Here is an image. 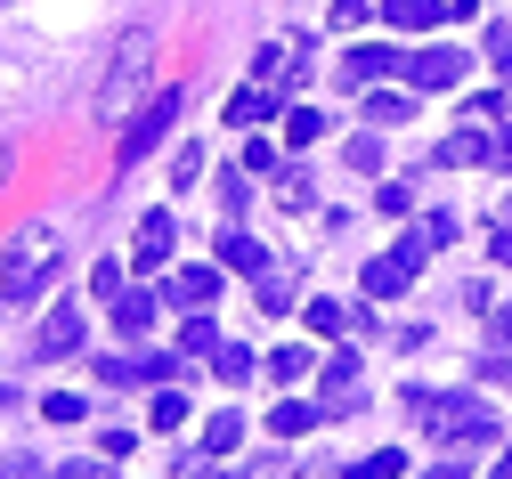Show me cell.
<instances>
[{
	"label": "cell",
	"instance_id": "1",
	"mask_svg": "<svg viewBox=\"0 0 512 479\" xmlns=\"http://www.w3.org/2000/svg\"><path fill=\"white\" fill-rule=\"evenodd\" d=\"M407 423L423 439H439L447 455H480L496 447V415L472 398V390H407Z\"/></svg>",
	"mask_w": 512,
	"mask_h": 479
},
{
	"label": "cell",
	"instance_id": "2",
	"mask_svg": "<svg viewBox=\"0 0 512 479\" xmlns=\"http://www.w3.org/2000/svg\"><path fill=\"white\" fill-rule=\"evenodd\" d=\"M57 252H66V236H57L49 220H33V228H17L9 236V252H0V301H41L49 293V277H57Z\"/></svg>",
	"mask_w": 512,
	"mask_h": 479
},
{
	"label": "cell",
	"instance_id": "3",
	"mask_svg": "<svg viewBox=\"0 0 512 479\" xmlns=\"http://www.w3.org/2000/svg\"><path fill=\"white\" fill-rule=\"evenodd\" d=\"M147 82H155V33H122L106 57V82H98V122H122Z\"/></svg>",
	"mask_w": 512,
	"mask_h": 479
},
{
	"label": "cell",
	"instance_id": "4",
	"mask_svg": "<svg viewBox=\"0 0 512 479\" xmlns=\"http://www.w3.org/2000/svg\"><path fill=\"white\" fill-rule=\"evenodd\" d=\"M179 106H187V90H179V82H171V90H155V98H147V106L131 114V130H122V139H114V163H122V171H131V163H147V155H155V147L171 139Z\"/></svg>",
	"mask_w": 512,
	"mask_h": 479
},
{
	"label": "cell",
	"instance_id": "5",
	"mask_svg": "<svg viewBox=\"0 0 512 479\" xmlns=\"http://www.w3.org/2000/svg\"><path fill=\"white\" fill-rule=\"evenodd\" d=\"M423 260H431V236L423 228H407L382 260H366V301H391V293H407L415 277H423Z\"/></svg>",
	"mask_w": 512,
	"mask_h": 479
},
{
	"label": "cell",
	"instance_id": "6",
	"mask_svg": "<svg viewBox=\"0 0 512 479\" xmlns=\"http://www.w3.org/2000/svg\"><path fill=\"white\" fill-rule=\"evenodd\" d=\"M464 49H447V41H431V49H415V57H399V82L415 90V98H431V90H456L464 82Z\"/></svg>",
	"mask_w": 512,
	"mask_h": 479
},
{
	"label": "cell",
	"instance_id": "7",
	"mask_svg": "<svg viewBox=\"0 0 512 479\" xmlns=\"http://www.w3.org/2000/svg\"><path fill=\"white\" fill-rule=\"evenodd\" d=\"M82 350V301H57L49 325L33 333V358H74Z\"/></svg>",
	"mask_w": 512,
	"mask_h": 479
},
{
	"label": "cell",
	"instance_id": "8",
	"mask_svg": "<svg viewBox=\"0 0 512 479\" xmlns=\"http://www.w3.org/2000/svg\"><path fill=\"white\" fill-rule=\"evenodd\" d=\"M439 171H464V163H496V139H488V122H456V139H439L431 155Z\"/></svg>",
	"mask_w": 512,
	"mask_h": 479
},
{
	"label": "cell",
	"instance_id": "9",
	"mask_svg": "<svg viewBox=\"0 0 512 479\" xmlns=\"http://www.w3.org/2000/svg\"><path fill=\"white\" fill-rule=\"evenodd\" d=\"M163 301H171V309H187V317H196V309H212V301H220V268H171Z\"/></svg>",
	"mask_w": 512,
	"mask_h": 479
},
{
	"label": "cell",
	"instance_id": "10",
	"mask_svg": "<svg viewBox=\"0 0 512 479\" xmlns=\"http://www.w3.org/2000/svg\"><path fill=\"white\" fill-rule=\"evenodd\" d=\"M171 244H179V220H171V212H147L139 236H131V260H139V268H171Z\"/></svg>",
	"mask_w": 512,
	"mask_h": 479
},
{
	"label": "cell",
	"instance_id": "11",
	"mask_svg": "<svg viewBox=\"0 0 512 479\" xmlns=\"http://www.w3.org/2000/svg\"><path fill=\"white\" fill-rule=\"evenodd\" d=\"M382 74H399V49H350V57L334 65L342 90H366V82H382Z\"/></svg>",
	"mask_w": 512,
	"mask_h": 479
},
{
	"label": "cell",
	"instance_id": "12",
	"mask_svg": "<svg viewBox=\"0 0 512 479\" xmlns=\"http://www.w3.org/2000/svg\"><path fill=\"white\" fill-rule=\"evenodd\" d=\"M114 333H122V341H147V333H155V293H131V285H122V293H114Z\"/></svg>",
	"mask_w": 512,
	"mask_h": 479
},
{
	"label": "cell",
	"instance_id": "13",
	"mask_svg": "<svg viewBox=\"0 0 512 479\" xmlns=\"http://www.w3.org/2000/svg\"><path fill=\"white\" fill-rule=\"evenodd\" d=\"M301 317H309V333H326V341H342V333H350V325H374V317H366V309H342V301H309V309H301Z\"/></svg>",
	"mask_w": 512,
	"mask_h": 479
},
{
	"label": "cell",
	"instance_id": "14",
	"mask_svg": "<svg viewBox=\"0 0 512 479\" xmlns=\"http://www.w3.org/2000/svg\"><path fill=\"white\" fill-rule=\"evenodd\" d=\"M382 17H391L399 33H431L447 17V0H382Z\"/></svg>",
	"mask_w": 512,
	"mask_h": 479
},
{
	"label": "cell",
	"instance_id": "15",
	"mask_svg": "<svg viewBox=\"0 0 512 479\" xmlns=\"http://www.w3.org/2000/svg\"><path fill=\"white\" fill-rule=\"evenodd\" d=\"M220 268H236V277H261V268H269V252L252 244L244 228H228V236H220Z\"/></svg>",
	"mask_w": 512,
	"mask_h": 479
},
{
	"label": "cell",
	"instance_id": "16",
	"mask_svg": "<svg viewBox=\"0 0 512 479\" xmlns=\"http://www.w3.org/2000/svg\"><path fill=\"white\" fill-rule=\"evenodd\" d=\"M342 479H407V455L399 447H374V455H350Z\"/></svg>",
	"mask_w": 512,
	"mask_h": 479
},
{
	"label": "cell",
	"instance_id": "17",
	"mask_svg": "<svg viewBox=\"0 0 512 479\" xmlns=\"http://www.w3.org/2000/svg\"><path fill=\"white\" fill-rule=\"evenodd\" d=\"M317 415H326V406H301V398H277V406H269V431H277V439H301V431H317Z\"/></svg>",
	"mask_w": 512,
	"mask_h": 479
},
{
	"label": "cell",
	"instance_id": "18",
	"mask_svg": "<svg viewBox=\"0 0 512 479\" xmlns=\"http://www.w3.org/2000/svg\"><path fill=\"white\" fill-rule=\"evenodd\" d=\"M269 114H277V90H269V82H261V90H236V98H228V130H244V122H269Z\"/></svg>",
	"mask_w": 512,
	"mask_h": 479
},
{
	"label": "cell",
	"instance_id": "19",
	"mask_svg": "<svg viewBox=\"0 0 512 479\" xmlns=\"http://www.w3.org/2000/svg\"><path fill=\"white\" fill-rule=\"evenodd\" d=\"M366 122H382V130H391V122H415V90H374V98H366Z\"/></svg>",
	"mask_w": 512,
	"mask_h": 479
},
{
	"label": "cell",
	"instance_id": "20",
	"mask_svg": "<svg viewBox=\"0 0 512 479\" xmlns=\"http://www.w3.org/2000/svg\"><path fill=\"white\" fill-rule=\"evenodd\" d=\"M252 293H261V309L277 317V309H293V293H301V285L285 277V268H261V277H252Z\"/></svg>",
	"mask_w": 512,
	"mask_h": 479
},
{
	"label": "cell",
	"instance_id": "21",
	"mask_svg": "<svg viewBox=\"0 0 512 479\" xmlns=\"http://www.w3.org/2000/svg\"><path fill=\"white\" fill-rule=\"evenodd\" d=\"M179 350H187V358H212V350H220V333H212V317H204V309L179 325Z\"/></svg>",
	"mask_w": 512,
	"mask_h": 479
},
{
	"label": "cell",
	"instance_id": "22",
	"mask_svg": "<svg viewBox=\"0 0 512 479\" xmlns=\"http://www.w3.org/2000/svg\"><path fill=\"white\" fill-rule=\"evenodd\" d=\"M236 439H244V415H212L204 423V455H228Z\"/></svg>",
	"mask_w": 512,
	"mask_h": 479
},
{
	"label": "cell",
	"instance_id": "23",
	"mask_svg": "<svg viewBox=\"0 0 512 479\" xmlns=\"http://www.w3.org/2000/svg\"><path fill=\"white\" fill-rule=\"evenodd\" d=\"M147 423H155V431H179V423H187V398H179V390H155V406H147Z\"/></svg>",
	"mask_w": 512,
	"mask_h": 479
},
{
	"label": "cell",
	"instance_id": "24",
	"mask_svg": "<svg viewBox=\"0 0 512 479\" xmlns=\"http://www.w3.org/2000/svg\"><path fill=\"white\" fill-rule=\"evenodd\" d=\"M244 203H252V179H244V171H220V212L244 220Z\"/></svg>",
	"mask_w": 512,
	"mask_h": 479
},
{
	"label": "cell",
	"instance_id": "25",
	"mask_svg": "<svg viewBox=\"0 0 512 479\" xmlns=\"http://www.w3.org/2000/svg\"><path fill=\"white\" fill-rule=\"evenodd\" d=\"M212 366H220V382H244V374H252V350H236V341H220V350H212Z\"/></svg>",
	"mask_w": 512,
	"mask_h": 479
},
{
	"label": "cell",
	"instance_id": "26",
	"mask_svg": "<svg viewBox=\"0 0 512 479\" xmlns=\"http://www.w3.org/2000/svg\"><path fill=\"white\" fill-rule=\"evenodd\" d=\"M374 203H382L391 220H407V212H415V187H407V179H382V195H374Z\"/></svg>",
	"mask_w": 512,
	"mask_h": 479
},
{
	"label": "cell",
	"instance_id": "27",
	"mask_svg": "<svg viewBox=\"0 0 512 479\" xmlns=\"http://www.w3.org/2000/svg\"><path fill=\"white\" fill-rule=\"evenodd\" d=\"M317 130H326V122H317L309 106H293V114H285V147H309V139H317Z\"/></svg>",
	"mask_w": 512,
	"mask_h": 479
},
{
	"label": "cell",
	"instance_id": "28",
	"mask_svg": "<svg viewBox=\"0 0 512 479\" xmlns=\"http://www.w3.org/2000/svg\"><path fill=\"white\" fill-rule=\"evenodd\" d=\"M488 65L512 82V25H488Z\"/></svg>",
	"mask_w": 512,
	"mask_h": 479
},
{
	"label": "cell",
	"instance_id": "29",
	"mask_svg": "<svg viewBox=\"0 0 512 479\" xmlns=\"http://www.w3.org/2000/svg\"><path fill=\"white\" fill-rule=\"evenodd\" d=\"M41 415H49V423H82V398H74V390H49Z\"/></svg>",
	"mask_w": 512,
	"mask_h": 479
},
{
	"label": "cell",
	"instance_id": "30",
	"mask_svg": "<svg viewBox=\"0 0 512 479\" xmlns=\"http://www.w3.org/2000/svg\"><path fill=\"white\" fill-rule=\"evenodd\" d=\"M171 179L196 187V179H204V147H179V155H171Z\"/></svg>",
	"mask_w": 512,
	"mask_h": 479
},
{
	"label": "cell",
	"instance_id": "31",
	"mask_svg": "<svg viewBox=\"0 0 512 479\" xmlns=\"http://www.w3.org/2000/svg\"><path fill=\"white\" fill-rule=\"evenodd\" d=\"M374 17V0H334V33H358Z\"/></svg>",
	"mask_w": 512,
	"mask_h": 479
},
{
	"label": "cell",
	"instance_id": "32",
	"mask_svg": "<svg viewBox=\"0 0 512 479\" xmlns=\"http://www.w3.org/2000/svg\"><path fill=\"white\" fill-rule=\"evenodd\" d=\"M269 374H277V382H301V374H309V350H277Z\"/></svg>",
	"mask_w": 512,
	"mask_h": 479
},
{
	"label": "cell",
	"instance_id": "33",
	"mask_svg": "<svg viewBox=\"0 0 512 479\" xmlns=\"http://www.w3.org/2000/svg\"><path fill=\"white\" fill-rule=\"evenodd\" d=\"M90 293H98V301H114V293H122V268H114V260H98V268H90Z\"/></svg>",
	"mask_w": 512,
	"mask_h": 479
},
{
	"label": "cell",
	"instance_id": "34",
	"mask_svg": "<svg viewBox=\"0 0 512 479\" xmlns=\"http://www.w3.org/2000/svg\"><path fill=\"white\" fill-rule=\"evenodd\" d=\"M277 203H293V212H301V203H309V179H301V171H277Z\"/></svg>",
	"mask_w": 512,
	"mask_h": 479
},
{
	"label": "cell",
	"instance_id": "35",
	"mask_svg": "<svg viewBox=\"0 0 512 479\" xmlns=\"http://www.w3.org/2000/svg\"><path fill=\"white\" fill-rule=\"evenodd\" d=\"M350 171H382V139H350Z\"/></svg>",
	"mask_w": 512,
	"mask_h": 479
},
{
	"label": "cell",
	"instance_id": "36",
	"mask_svg": "<svg viewBox=\"0 0 512 479\" xmlns=\"http://www.w3.org/2000/svg\"><path fill=\"white\" fill-rule=\"evenodd\" d=\"M41 471H49L41 455H9V463H0V479H41Z\"/></svg>",
	"mask_w": 512,
	"mask_h": 479
},
{
	"label": "cell",
	"instance_id": "37",
	"mask_svg": "<svg viewBox=\"0 0 512 479\" xmlns=\"http://www.w3.org/2000/svg\"><path fill=\"white\" fill-rule=\"evenodd\" d=\"M423 479H472V455H447V463H431Z\"/></svg>",
	"mask_w": 512,
	"mask_h": 479
},
{
	"label": "cell",
	"instance_id": "38",
	"mask_svg": "<svg viewBox=\"0 0 512 479\" xmlns=\"http://www.w3.org/2000/svg\"><path fill=\"white\" fill-rule=\"evenodd\" d=\"M496 130H504V139H496V163L512 171V122H496Z\"/></svg>",
	"mask_w": 512,
	"mask_h": 479
},
{
	"label": "cell",
	"instance_id": "39",
	"mask_svg": "<svg viewBox=\"0 0 512 479\" xmlns=\"http://www.w3.org/2000/svg\"><path fill=\"white\" fill-rule=\"evenodd\" d=\"M496 260H512V228H496Z\"/></svg>",
	"mask_w": 512,
	"mask_h": 479
},
{
	"label": "cell",
	"instance_id": "40",
	"mask_svg": "<svg viewBox=\"0 0 512 479\" xmlns=\"http://www.w3.org/2000/svg\"><path fill=\"white\" fill-rule=\"evenodd\" d=\"M66 479H106V471H98V463H74V471H66Z\"/></svg>",
	"mask_w": 512,
	"mask_h": 479
},
{
	"label": "cell",
	"instance_id": "41",
	"mask_svg": "<svg viewBox=\"0 0 512 479\" xmlns=\"http://www.w3.org/2000/svg\"><path fill=\"white\" fill-rule=\"evenodd\" d=\"M9 163H17V155H9V139H0V187H9Z\"/></svg>",
	"mask_w": 512,
	"mask_h": 479
},
{
	"label": "cell",
	"instance_id": "42",
	"mask_svg": "<svg viewBox=\"0 0 512 479\" xmlns=\"http://www.w3.org/2000/svg\"><path fill=\"white\" fill-rule=\"evenodd\" d=\"M488 479H512V447H504V463H496V471H488Z\"/></svg>",
	"mask_w": 512,
	"mask_h": 479
},
{
	"label": "cell",
	"instance_id": "43",
	"mask_svg": "<svg viewBox=\"0 0 512 479\" xmlns=\"http://www.w3.org/2000/svg\"><path fill=\"white\" fill-rule=\"evenodd\" d=\"M196 479H228V471H196Z\"/></svg>",
	"mask_w": 512,
	"mask_h": 479
},
{
	"label": "cell",
	"instance_id": "44",
	"mask_svg": "<svg viewBox=\"0 0 512 479\" xmlns=\"http://www.w3.org/2000/svg\"><path fill=\"white\" fill-rule=\"evenodd\" d=\"M0 406H9V390H0Z\"/></svg>",
	"mask_w": 512,
	"mask_h": 479
},
{
	"label": "cell",
	"instance_id": "45",
	"mask_svg": "<svg viewBox=\"0 0 512 479\" xmlns=\"http://www.w3.org/2000/svg\"><path fill=\"white\" fill-rule=\"evenodd\" d=\"M504 325H512V317H504Z\"/></svg>",
	"mask_w": 512,
	"mask_h": 479
}]
</instances>
